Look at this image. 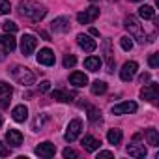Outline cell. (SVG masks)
<instances>
[{
  "label": "cell",
  "instance_id": "1",
  "mask_svg": "<svg viewBox=\"0 0 159 159\" xmlns=\"http://www.w3.org/2000/svg\"><path fill=\"white\" fill-rule=\"evenodd\" d=\"M17 11L21 17H25L32 23H39L47 15V8L39 2H32V0H21L17 4Z\"/></svg>",
  "mask_w": 159,
  "mask_h": 159
},
{
  "label": "cell",
  "instance_id": "2",
  "mask_svg": "<svg viewBox=\"0 0 159 159\" xmlns=\"http://www.w3.org/2000/svg\"><path fill=\"white\" fill-rule=\"evenodd\" d=\"M10 73H11V77L15 79V81H17L19 84H23V86H30V84H34V81H36V75H34L28 67H23V66H13V67L10 69Z\"/></svg>",
  "mask_w": 159,
  "mask_h": 159
},
{
  "label": "cell",
  "instance_id": "3",
  "mask_svg": "<svg viewBox=\"0 0 159 159\" xmlns=\"http://www.w3.org/2000/svg\"><path fill=\"white\" fill-rule=\"evenodd\" d=\"M124 26L127 28L129 36H131V38H135L139 43H144V41H146V34L142 32V28H140V25H139L137 17H131V15H129V17H125Z\"/></svg>",
  "mask_w": 159,
  "mask_h": 159
},
{
  "label": "cell",
  "instance_id": "4",
  "mask_svg": "<svg viewBox=\"0 0 159 159\" xmlns=\"http://www.w3.org/2000/svg\"><path fill=\"white\" fill-rule=\"evenodd\" d=\"M81 131H83V122L79 120V118L71 120V122L67 124L66 133H64L66 142H73V140H77V139H79V135H81Z\"/></svg>",
  "mask_w": 159,
  "mask_h": 159
},
{
  "label": "cell",
  "instance_id": "5",
  "mask_svg": "<svg viewBox=\"0 0 159 159\" xmlns=\"http://www.w3.org/2000/svg\"><path fill=\"white\" fill-rule=\"evenodd\" d=\"M36 47H38V39H36V36H32V34H25V36L21 38V52H23L25 56H30V54L36 51Z\"/></svg>",
  "mask_w": 159,
  "mask_h": 159
},
{
  "label": "cell",
  "instance_id": "6",
  "mask_svg": "<svg viewBox=\"0 0 159 159\" xmlns=\"http://www.w3.org/2000/svg\"><path fill=\"white\" fill-rule=\"evenodd\" d=\"M137 69H139V64H137V62H133V60H131V62H125V64L122 66V69H120V79H122L124 83L133 81Z\"/></svg>",
  "mask_w": 159,
  "mask_h": 159
},
{
  "label": "cell",
  "instance_id": "7",
  "mask_svg": "<svg viewBox=\"0 0 159 159\" xmlns=\"http://www.w3.org/2000/svg\"><path fill=\"white\" fill-rule=\"evenodd\" d=\"M98 17H99V8H96V6H90L88 10L77 13V21L81 23V25H88V23H92Z\"/></svg>",
  "mask_w": 159,
  "mask_h": 159
},
{
  "label": "cell",
  "instance_id": "8",
  "mask_svg": "<svg viewBox=\"0 0 159 159\" xmlns=\"http://www.w3.org/2000/svg\"><path fill=\"white\" fill-rule=\"evenodd\" d=\"M77 43H79V47H81L84 52H94V51L98 49L96 39H92V38L86 36V34H79V36H77Z\"/></svg>",
  "mask_w": 159,
  "mask_h": 159
},
{
  "label": "cell",
  "instance_id": "9",
  "mask_svg": "<svg viewBox=\"0 0 159 159\" xmlns=\"http://www.w3.org/2000/svg\"><path fill=\"white\" fill-rule=\"evenodd\" d=\"M36 155H39V157H45V159H49V157H54V153H56V146L52 144V142H41V144H38L36 146Z\"/></svg>",
  "mask_w": 159,
  "mask_h": 159
},
{
  "label": "cell",
  "instance_id": "10",
  "mask_svg": "<svg viewBox=\"0 0 159 159\" xmlns=\"http://www.w3.org/2000/svg\"><path fill=\"white\" fill-rule=\"evenodd\" d=\"M137 111V103L135 101H124V103H118L112 107V114L116 116H122V114H131Z\"/></svg>",
  "mask_w": 159,
  "mask_h": 159
},
{
  "label": "cell",
  "instance_id": "11",
  "mask_svg": "<svg viewBox=\"0 0 159 159\" xmlns=\"http://www.w3.org/2000/svg\"><path fill=\"white\" fill-rule=\"evenodd\" d=\"M157 92H159V84H155V83L146 84V86L140 90V99H146V101H155V99H157Z\"/></svg>",
  "mask_w": 159,
  "mask_h": 159
},
{
  "label": "cell",
  "instance_id": "12",
  "mask_svg": "<svg viewBox=\"0 0 159 159\" xmlns=\"http://www.w3.org/2000/svg\"><path fill=\"white\" fill-rule=\"evenodd\" d=\"M36 60H38V64H43V66H52L54 64V52L51 51V49H39V52H38V56H36Z\"/></svg>",
  "mask_w": 159,
  "mask_h": 159
},
{
  "label": "cell",
  "instance_id": "13",
  "mask_svg": "<svg viewBox=\"0 0 159 159\" xmlns=\"http://www.w3.org/2000/svg\"><path fill=\"white\" fill-rule=\"evenodd\" d=\"M6 142H8V146L19 148V146L23 144V133L17 131V129H10V131L6 133Z\"/></svg>",
  "mask_w": 159,
  "mask_h": 159
},
{
  "label": "cell",
  "instance_id": "14",
  "mask_svg": "<svg viewBox=\"0 0 159 159\" xmlns=\"http://www.w3.org/2000/svg\"><path fill=\"white\" fill-rule=\"evenodd\" d=\"M127 153L131 157H135V159H142V157H146V148H144V144H139L135 140V142H131L127 146Z\"/></svg>",
  "mask_w": 159,
  "mask_h": 159
},
{
  "label": "cell",
  "instance_id": "15",
  "mask_svg": "<svg viewBox=\"0 0 159 159\" xmlns=\"http://www.w3.org/2000/svg\"><path fill=\"white\" fill-rule=\"evenodd\" d=\"M51 28L54 32H69V19L67 17H56L51 23Z\"/></svg>",
  "mask_w": 159,
  "mask_h": 159
},
{
  "label": "cell",
  "instance_id": "16",
  "mask_svg": "<svg viewBox=\"0 0 159 159\" xmlns=\"http://www.w3.org/2000/svg\"><path fill=\"white\" fill-rule=\"evenodd\" d=\"M81 144H83V148H84L86 152H98L99 146H101V142H99L96 137H92V135H86Z\"/></svg>",
  "mask_w": 159,
  "mask_h": 159
},
{
  "label": "cell",
  "instance_id": "17",
  "mask_svg": "<svg viewBox=\"0 0 159 159\" xmlns=\"http://www.w3.org/2000/svg\"><path fill=\"white\" fill-rule=\"evenodd\" d=\"M69 83H71L73 86H77V88H81V86L88 84V77H86L84 73H81V71H75V73L69 75Z\"/></svg>",
  "mask_w": 159,
  "mask_h": 159
},
{
  "label": "cell",
  "instance_id": "18",
  "mask_svg": "<svg viewBox=\"0 0 159 159\" xmlns=\"http://www.w3.org/2000/svg\"><path fill=\"white\" fill-rule=\"evenodd\" d=\"M11 118L15 120V122H25L26 118H28V109H26V105H17V107H13V111H11Z\"/></svg>",
  "mask_w": 159,
  "mask_h": 159
},
{
  "label": "cell",
  "instance_id": "19",
  "mask_svg": "<svg viewBox=\"0 0 159 159\" xmlns=\"http://www.w3.org/2000/svg\"><path fill=\"white\" fill-rule=\"evenodd\" d=\"M0 45L4 47V51H8V52H11V51H15V47H17V41H15V38L11 36V34H4V36H0Z\"/></svg>",
  "mask_w": 159,
  "mask_h": 159
},
{
  "label": "cell",
  "instance_id": "20",
  "mask_svg": "<svg viewBox=\"0 0 159 159\" xmlns=\"http://www.w3.org/2000/svg\"><path fill=\"white\" fill-rule=\"evenodd\" d=\"M101 64H103V60H101L99 56H88V58L84 60V67L90 69V71H99Z\"/></svg>",
  "mask_w": 159,
  "mask_h": 159
},
{
  "label": "cell",
  "instance_id": "21",
  "mask_svg": "<svg viewBox=\"0 0 159 159\" xmlns=\"http://www.w3.org/2000/svg\"><path fill=\"white\" fill-rule=\"evenodd\" d=\"M51 98L56 99V101H62V103L73 101V94H67V92H64V90H52V92H51Z\"/></svg>",
  "mask_w": 159,
  "mask_h": 159
},
{
  "label": "cell",
  "instance_id": "22",
  "mask_svg": "<svg viewBox=\"0 0 159 159\" xmlns=\"http://www.w3.org/2000/svg\"><path fill=\"white\" fill-rule=\"evenodd\" d=\"M47 120H49V114H45V112L38 114V116L34 118V122H32V129H34V131H41V129L45 127Z\"/></svg>",
  "mask_w": 159,
  "mask_h": 159
},
{
  "label": "cell",
  "instance_id": "23",
  "mask_svg": "<svg viewBox=\"0 0 159 159\" xmlns=\"http://www.w3.org/2000/svg\"><path fill=\"white\" fill-rule=\"evenodd\" d=\"M107 140H109V144H120L122 142V131L120 129H109V133H107Z\"/></svg>",
  "mask_w": 159,
  "mask_h": 159
},
{
  "label": "cell",
  "instance_id": "24",
  "mask_svg": "<svg viewBox=\"0 0 159 159\" xmlns=\"http://www.w3.org/2000/svg\"><path fill=\"white\" fill-rule=\"evenodd\" d=\"M146 139H148V144L150 146H159V133H157V129H153V127H150V129H146Z\"/></svg>",
  "mask_w": 159,
  "mask_h": 159
},
{
  "label": "cell",
  "instance_id": "25",
  "mask_svg": "<svg viewBox=\"0 0 159 159\" xmlns=\"http://www.w3.org/2000/svg\"><path fill=\"white\" fill-rule=\"evenodd\" d=\"M90 90H92L94 96H101V94L107 92V83H103V81H94L92 86H90Z\"/></svg>",
  "mask_w": 159,
  "mask_h": 159
},
{
  "label": "cell",
  "instance_id": "26",
  "mask_svg": "<svg viewBox=\"0 0 159 159\" xmlns=\"http://www.w3.org/2000/svg\"><path fill=\"white\" fill-rule=\"evenodd\" d=\"M139 15L148 21V19H153V17H155V10H153L152 6H140V8H139Z\"/></svg>",
  "mask_w": 159,
  "mask_h": 159
},
{
  "label": "cell",
  "instance_id": "27",
  "mask_svg": "<svg viewBox=\"0 0 159 159\" xmlns=\"http://www.w3.org/2000/svg\"><path fill=\"white\" fill-rule=\"evenodd\" d=\"M88 120H90V122H94V124L101 122V111H99V109H96V107H90V109H88Z\"/></svg>",
  "mask_w": 159,
  "mask_h": 159
},
{
  "label": "cell",
  "instance_id": "28",
  "mask_svg": "<svg viewBox=\"0 0 159 159\" xmlns=\"http://www.w3.org/2000/svg\"><path fill=\"white\" fill-rule=\"evenodd\" d=\"M133 38L131 36H124V38H120V47L124 49V51H131L133 49V41H131Z\"/></svg>",
  "mask_w": 159,
  "mask_h": 159
},
{
  "label": "cell",
  "instance_id": "29",
  "mask_svg": "<svg viewBox=\"0 0 159 159\" xmlns=\"http://www.w3.org/2000/svg\"><path fill=\"white\" fill-rule=\"evenodd\" d=\"M11 92H13V88H11V84H8V83H4V81H0V96H11Z\"/></svg>",
  "mask_w": 159,
  "mask_h": 159
},
{
  "label": "cell",
  "instance_id": "30",
  "mask_svg": "<svg viewBox=\"0 0 159 159\" xmlns=\"http://www.w3.org/2000/svg\"><path fill=\"white\" fill-rule=\"evenodd\" d=\"M10 10H11L10 0H0V15H8Z\"/></svg>",
  "mask_w": 159,
  "mask_h": 159
},
{
  "label": "cell",
  "instance_id": "31",
  "mask_svg": "<svg viewBox=\"0 0 159 159\" xmlns=\"http://www.w3.org/2000/svg\"><path fill=\"white\" fill-rule=\"evenodd\" d=\"M75 64H77V58L73 54H66L64 56V67H73Z\"/></svg>",
  "mask_w": 159,
  "mask_h": 159
},
{
  "label": "cell",
  "instance_id": "32",
  "mask_svg": "<svg viewBox=\"0 0 159 159\" xmlns=\"http://www.w3.org/2000/svg\"><path fill=\"white\" fill-rule=\"evenodd\" d=\"M2 26H4V30H6L8 34H13V32H17V25H15L13 21H6Z\"/></svg>",
  "mask_w": 159,
  "mask_h": 159
},
{
  "label": "cell",
  "instance_id": "33",
  "mask_svg": "<svg viewBox=\"0 0 159 159\" xmlns=\"http://www.w3.org/2000/svg\"><path fill=\"white\" fill-rule=\"evenodd\" d=\"M62 155H64L66 159H75V157H79V153H77L73 148H66V150L62 152Z\"/></svg>",
  "mask_w": 159,
  "mask_h": 159
},
{
  "label": "cell",
  "instance_id": "34",
  "mask_svg": "<svg viewBox=\"0 0 159 159\" xmlns=\"http://www.w3.org/2000/svg\"><path fill=\"white\" fill-rule=\"evenodd\" d=\"M148 64H150V67H157V66H159V54H157V52L150 54V58H148Z\"/></svg>",
  "mask_w": 159,
  "mask_h": 159
},
{
  "label": "cell",
  "instance_id": "35",
  "mask_svg": "<svg viewBox=\"0 0 159 159\" xmlns=\"http://www.w3.org/2000/svg\"><path fill=\"white\" fill-rule=\"evenodd\" d=\"M49 90H51V83L49 81H41L39 83V92L43 94V92H49Z\"/></svg>",
  "mask_w": 159,
  "mask_h": 159
},
{
  "label": "cell",
  "instance_id": "36",
  "mask_svg": "<svg viewBox=\"0 0 159 159\" xmlns=\"http://www.w3.org/2000/svg\"><path fill=\"white\" fill-rule=\"evenodd\" d=\"M6 155H10V146L0 144V157H6Z\"/></svg>",
  "mask_w": 159,
  "mask_h": 159
},
{
  "label": "cell",
  "instance_id": "37",
  "mask_svg": "<svg viewBox=\"0 0 159 159\" xmlns=\"http://www.w3.org/2000/svg\"><path fill=\"white\" fill-rule=\"evenodd\" d=\"M139 81H140L142 84H144V83H148V81H150V73H142V75L139 77Z\"/></svg>",
  "mask_w": 159,
  "mask_h": 159
},
{
  "label": "cell",
  "instance_id": "38",
  "mask_svg": "<svg viewBox=\"0 0 159 159\" xmlns=\"http://www.w3.org/2000/svg\"><path fill=\"white\" fill-rule=\"evenodd\" d=\"M99 157H112V152H99L98 153V159Z\"/></svg>",
  "mask_w": 159,
  "mask_h": 159
},
{
  "label": "cell",
  "instance_id": "39",
  "mask_svg": "<svg viewBox=\"0 0 159 159\" xmlns=\"http://www.w3.org/2000/svg\"><path fill=\"white\" fill-rule=\"evenodd\" d=\"M39 36H41V38H43L45 41H51V36H49L47 32H43V30H39Z\"/></svg>",
  "mask_w": 159,
  "mask_h": 159
},
{
  "label": "cell",
  "instance_id": "40",
  "mask_svg": "<svg viewBox=\"0 0 159 159\" xmlns=\"http://www.w3.org/2000/svg\"><path fill=\"white\" fill-rule=\"evenodd\" d=\"M90 34H92V36H99V32H98L96 28H90Z\"/></svg>",
  "mask_w": 159,
  "mask_h": 159
},
{
  "label": "cell",
  "instance_id": "41",
  "mask_svg": "<svg viewBox=\"0 0 159 159\" xmlns=\"http://www.w3.org/2000/svg\"><path fill=\"white\" fill-rule=\"evenodd\" d=\"M129 2H142V0H129Z\"/></svg>",
  "mask_w": 159,
  "mask_h": 159
},
{
  "label": "cell",
  "instance_id": "42",
  "mask_svg": "<svg viewBox=\"0 0 159 159\" xmlns=\"http://www.w3.org/2000/svg\"><path fill=\"white\" fill-rule=\"evenodd\" d=\"M0 125H2V116H0Z\"/></svg>",
  "mask_w": 159,
  "mask_h": 159
}]
</instances>
